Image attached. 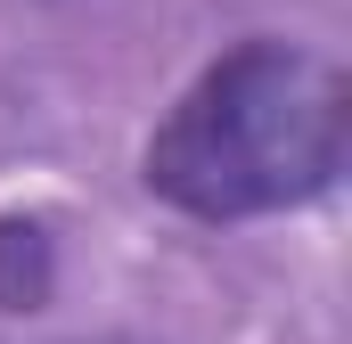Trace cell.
Listing matches in <instances>:
<instances>
[{
	"instance_id": "obj_2",
	"label": "cell",
	"mask_w": 352,
	"mask_h": 344,
	"mask_svg": "<svg viewBox=\"0 0 352 344\" xmlns=\"http://www.w3.org/2000/svg\"><path fill=\"white\" fill-rule=\"evenodd\" d=\"M107 344H131V336H107Z\"/></svg>"
},
{
	"instance_id": "obj_1",
	"label": "cell",
	"mask_w": 352,
	"mask_h": 344,
	"mask_svg": "<svg viewBox=\"0 0 352 344\" xmlns=\"http://www.w3.org/2000/svg\"><path fill=\"white\" fill-rule=\"evenodd\" d=\"M140 172L188 222L287 213L344 172V74L295 41H238L180 90Z\"/></svg>"
}]
</instances>
